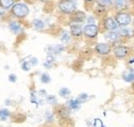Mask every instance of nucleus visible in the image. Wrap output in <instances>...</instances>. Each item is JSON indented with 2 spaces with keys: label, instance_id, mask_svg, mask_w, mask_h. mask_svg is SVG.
Here are the masks:
<instances>
[{
  "label": "nucleus",
  "instance_id": "obj_1",
  "mask_svg": "<svg viewBox=\"0 0 134 127\" xmlns=\"http://www.w3.org/2000/svg\"><path fill=\"white\" fill-rule=\"evenodd\" d=\"M30 14V8L27 3L23 1H18L16 4L9 9L8 16L18 21H24Z\"/></svg>",
  "mask_w": 134,
  "mask_h": 127
},
{
  "label": "nucleus",
  "instance_id": "obj_2",
  "mask_svg": "<svg viewBox=\"0 0 134 127\" xmlns=\"http://www.w3.org/2000/svg\"><path fill=\"white\" fill-rule=\"evenodd\" d=\"M111 53L114 55V57L118 60H124L126 58H128L131 55V48L123 45V44H119L113 47Z\"/></svg>",
  "mask_w": 134,
  "mask_h": 127
},
{
  "label": "nucleus",
  "instance_id": "obj_3",
  "mask_svg": "<svg viewBox=\"0 0 134 127\" xmlns=\"http://www.w3.org/2000/svg\"><path fill=\"white\" fill-rule=\"evenodd\" d=\"M58 9L63 15L71 16L74 12L77 10V6H76V3L74 1L59 0V2H58Z\"/></svg>",
  "mask_w": 134,
  "mask_h": 127
},
{
  "label": "nucleus",
  "instance_id": "obj_4",
  "mask_svg": "<svg viewBox=\"0 0 134 127\" xmlns=\"http://www.w3.org/2000/svg\"><path fill=\"white\" fill-rule=\"evenodd\" d=\"M100 32V27L97 24H86L83 26V36L88 40L96 39Z\"/></svg>",
  "mask_w": 134,
  "mask_h": 127
},
{
  "label": "nucleus",
  "instance_id": "obj_5",
  "mask_svg": "<svg viewBox=\"0 0 134 127\" xmlns=\"http://www.w3.org/2000/svg\"><path fill=\"white\" fill-rule=\"evenodd\" d=\"M114 19L117 22L119 27H127L132 22V17H131V15L129 13H127L126 10L116 12L115 15H114Z\"/></svg>",
  "mask_w": 134,
  "mask_h": 127
},
{
  "label": "nucleus",
  "instance_id": "obj_6",
  "mask_svg": "<svg viewBox=\"0 0 134 127\" xmlns=\"http://www.w3.org/2000/svg\"><path fill=\"white\" fill-rule=\"evenodd\" d=\"M101 27L103 28L104 32H113V31H118V29L120 28L117 22L115 21L114 17L111 16H105L102 18L101 20Z\"/></svg>",
  "mask_w": 134,
  "mask_h": 127
},
{
  "label": "nucleus",
  "instance_id": "obj_7",
  "mask_svg": "<svg viewBox=\"0 0 134 127\" xmlns=\"http://www.w3.org/2000/svg\"><path fill=\"white\" fill-rule=\"evenodd\" d=\"M22 21H18L15 19H9L7 22V28L8 30L15 35H21L24 32V26L21 23Z\"/></svg>",
  "mask_w": 134,
  "mask_h": 127
},
{
  "label": "nucleus",
  "instance_id": "obj_8",
  "mask_svg": "<svg viewBox=\"0 0 134 127\" xmlns=\"http://www.w3.org/2000/svg\"><path fill=\"white\" fill-rule=\"evenodd\" d=\"M113 47L107 43H98L94 47V52L99 56H109L111 54Z\"/></svg>",
  "mask_w": 134,
  "mask_h": 127
},
{
  "label": "nucleus",
  "instance_id": "obj_9",
  "mask_svg": "<svg viewBox=\"0 0 134 127\" xmlns=\"http://www.w3.org/2000/svg\"><path fill=\"white\" fill-rule=\"evenodd\" d=\"M104 38L105 40H107V44H109L111 47L122 44L123 38L121 37V35L119 34L118 31H113V32H104Z\"/></svg>",
  "mask_w": 134,
  "mask_h": 127
},
{
  "label": "nucleus",
  "instance_id": "obj_10",
  "mask_svg": "<svg viewBox=\"0 0 134 127\" xmlns=\"http://www.w3.org/2000/svg\"><path fill=\"white\" fill-rule=\"evenodd\" d=\"M87 19V15L85 14V12L82 10H76L74 12L71 16H69V22L70 24H83Z\"/></svg>",
  "mask_w": 134,
  "mask_h": 127
},
{
  "label": "nucleus",
  "instance_id": "obj_11",
  "mask_svg": "<svg viewBox=\"0 0 134 127\" xmlns=\"http://www.w3.org/2000/svg\"><path fill=\"white\" fill-rule=\"evenodd\" d=\"M69 33L72 38H81L83 36V26L81 24H69Z\"/></svg>",
  "mask_w": 134,
  "mask_h": 127
},
{
  "label": "nucleus",
  "instance_id": "obj_12",
  "mask_svg": "<svg viewBox=\"0 0 134 127\" xmlns=\"http://www.w3.org/2000/svg\"><path fill=\"white\" fill-rule=\"evenodd\" d=\"M70 112L71 111H69L67 109L66 107H65V104L64 105H59L57 108V110H56V115L61 120H67L70 117Z\"/></svg>",
  "mask_w": 134,
  "mask_h": 127
},
{
  "label": "nucleus",
  "instance_id": "obj_13",
  "mask_svg": "<svg viewBox=\"0 0 134 127\" xmlns=\"http://www.w3.org/2000/svg\"><path fill=\"white\" fill-rule=\"evenodd\" d=\"M65 107L69 111H79L82 107V103L76 98H68L65 103Z\"/></svg>",
  "mask_w": 134,
  "mask_h": 127
},
{
  "label": "nucleus",
  "instance_id": "obj_14",
  "mask_svg": "<svg viewBox=\"0 0 134 127\" xmlns=\"http://www.w3.org/2000/svg\"><path fill=\"white\" fill-rule=\"evenodd\" d=\"M65 50L63 45H53V46H49L47 48L48 51V55H52V56H56L60 53H62Z\"/></svg>",
  "mask_w": 134,
  "mask_h": 127
},
{
  "label": "nucleus",
  "instance_id": "obj_15",
  "mask_svg": "<svg viewBox=\"0 0 134 127\" xmlns=\"http://www.w3.org/2000/svg\"><path fill=\"white\" fill-rule=\"evenodd\" d=\"M122 78L125 82L127 83H133L134 82V70L132 68H127L126 70H124Z\"/></svg>",
  "mask_w": 134,
  "mask_h": 127
},
{
  "label": "nucleus",
  "instance_id": "obj_16",
  "mask_svg": "<svg viewBox=\"0 0 134 127\" xmlns=\"http://www.w3.org/2000/svg\"><path fill=\"white\" fill-rule=\"evenodd\" d=\"M31 26L34 30H37V31H42L46 28V24L41 19H34L31 22Z\"/></svg>",
  "mask_w": 134,
  "mask_h": 127
},
{
  "label": "nucleus",
  "instance_id": "obj_17",
  "mask_svg": "<svg viewBox=\"0 0 134 127\" xmlns=\"http://www.w3.org/2000/svg\"><path fill=\"white\" fill-rule=\"evenodd\" d=\"M113 6L117 12L125 10L128 6V0H115V2H113Z\"/></svg>",
  "mask_w": 134,
  "mask_h": 127
},
{
  "label": "nucleus",
  "instance_id": "obj_18",
  "mask_svg": "<svg viewBox=\"0 0 134 127\" xmlns=\"http://www.w3.org/2000/svg\"><path fill=\"white\" fill-rule=\"evenodd\" d=\"M16 2H18V0H0V8L9 10L16 4Z\"/></svg>",
  "mask_w": 134,
  "mask_h": 127
},
{
  "label": "nucleus",
  "instance_id": "obj_19",
  "mask_svg": "<svg viewBox=\"0 0 134 127\" xmlns=\"http://www.w3.org/2000/svg\"><path fill=\"white\" fill-rule=\"evenodd\" d=\"M12 112L8 109L4 108V109H0V121L1 122H6L7 120H9L12 118Z\"/></svg>",
  "mask_w": 134,
  "mask_h": 127
},
{
  "label": "nucleus",
  "instance_id": "obj_20",
  "mask_svg": "<svg viewBox=\"0 0 134 127\" xmlns=\"http://www.w3.org/2000/svg\"><path fill=\"white\" fill-rule=\"evenodd\" d=\"M118 32H119V34L121 35V37L124 39V38H130V37H132V35H133V32L131 31L130 29H128V28H126V27H121V28H119L118 29Z\"/></svg>",
  "mask_w": 134,
  "mask_h": 127
},
{
  "label": "nucleus",
  "instance_id": "obj_21",
  "mask_svg": "<svg viewBox=\"0 0 134 127\" xmlns=\"http://www.w3.org/2000/svg\"><path fill=\"white\" fill-rule=\"evenodd\" d=\"M97 6L103 8H109L113 6V0H95Z\"/></svg>",
  "mask_w": 134,
  "mask_h": 127
},
{
  "label": "nucleus",
  "instance_id": "obj_22",
  "mask_svg": "<svg viewBox=\"0 0 134 127\" xmlns=\"http://www.w3.org/2000/svg\"><path fill=\"white\" fill-rule=\"evenodd\" d=\"M71 35H70V33L69 31H65V30H63L62 33L60 34V39H61V41L63 43V44H68L70 40H71Z\"/></svg>",
  "mask_w": 134,
  "mask_h": 127
},
{
  "label": "nucleus",
  "instance_id": "obj_23",
  "mask_svg": "<svg viewBox=\"0 0 134 127\" xmlns=\"http://www.w3.org/2000/svg\"><path fill=\"white\" fill-rule=\"evenodd\" d=\"M44 120L48 125H52L55 122V115L52 112H46L44 113Z\"/></svg>",
  "mask_w": 134,
  "mask_h": 127
},
{
  "label": "nucleus",
  "instance_id": "obj_24",
  "mask_svg": "<svg viewBox=\"0 0 134 127\" xmlns=\"http://www.w3.org/2000/svg\"><path fill=\"white\" fill-rule=\"evenodd\" d=\"M54 64H55V56L48 55L46 61L43 62V66H44L46 68H52Z\"/></svg>",
  "mask_w": 134,
  "mask_h": 127
},
{
  "label": "nucleus",
  "instance_id": "obj_25",
  "mask_svg": "<svg viewBox=\"0 0 134 127\" xmlns=\"http://www.w3.org/2000/svg\"><path fill=\"white\" fill-rule=\"evenodd\" d=\"M59 95L61 96L62 98H65V99H68L70 95H71V91L66 88V87H63V88H61L60 90H59V93H58Z\"/></svg>",
  "mask_w": 134,
  "mask_h": 127
},
{
  "label": "nucleus",
  "instance_id": "obj_26",
  "mask_svg": "<svg viewBox=\"0 0 134 127\" xmlns=\"http://www.w3.org/2000/svg\"><path fill=\"white\" fill-rule=\"evenodd\" d=\"M21 67H22V69H23L24 71H30L31 68H32L31 64L29 63V61L27 60V58H25V59H23V60L21 61Z\"/></svg>",
  "mask_w": 134,
  "mask_h": 127
},
{
  "label": "nucleus",
  "instance_id": "obj_27",
  "mask_svg": "<svg viewBox=\"0 0 134 127\" xmlns=\"http://www.w3.org/2000/svg\"><path fill=\"white\" fill-rule=\"evenodd\" d=\"M46 101H47L49 104L56 105V104H57V102H58V99H57V96H56V95L50 94V95L46 96Z\"/></svg>",
  "mask_w": 134,
  "mask_h": 127
},
{
  "label": "nucleus",
  "instance_id": "obj_28",
  "mask_svg": "<svg viewBox=\"0 0 134 127\" xmlns=\"http://www.w3.org/2000/svg\"><path fill=\"white\" fill-rule=\"evenodd\" d=\"M39 79H40V82H41L42 84H46V85H47V84H50L51 81H52V80H51L50 75H49V73H47V72L41 73Z\"/></svg>",
  "mask_w": 134,
  "mask_h": 127
},
{
  "label": "nucleus",
  "instance_id": "obj_29",
  "mask_svg": "<svg viewBox=\"0 0 134 127\" xmlns=\"http://www.w3.org/2000/svg\"><path fill=\"white\" fill-rule=\"evenodd\" d=\"M89 98H90V97H89V95H88L87 93H81L80 95L76 97V99H77V100H79V101H80L82 104H83L84 102H86V101H87Z\"/></svg>",
  "mask_w": 134,
  "mask_h": 127
},
{
  "label": "nucleus",
  "instance_id": "obj_30",
  "mask_svg": "<svg viewBox=\"0 0 134 127\" xmlns=\"http://www.w3.org/2000/svg\"><path fill=\"white\" fill-rule=\"evenodd\" d=\"M26 58H27V60L29 61V63L31 64L32 67L36 66V65L38 64V59H37L36 57H34V56H28V57H26Z\"/></svg>",
  "mask_w": 134,
  "mask_h": 127
},
{
  "label": "nucleus",
  "instance_id": "obj_31",
  "mask_svg": "<svg viewBox=\"0 0 134 127\" xmlns=\"http://www.w3.org/2000/svg\"><path fill=\"white\" fill-rule=\"evenodd\" d=\"M92 127H105V126H104L103 122L101 121L100 119H95L93 121V123H92Z\"/></svg>",
  "mask_w": 134,
  "mask_h": 127
},
{
  "label": "nucleus",
  "instance_id": "obj_32",
  "mask_svg": "<svg viewBox=\"0 0 134 127\" xmlns=\"http://www.w3.org/2000/svg\"><path fill=\"white\" fill-rule=\"evenodd\" d=\"M87 24H96V18L94 16H89L86 19Z\"/></svg>",
  "mask_w": 134,
  "mask_h": 127
},
{
  "label": "nucleus",
  "instance_id": "obj_33",
  "mask_svg": "<svg viewBox=\"0 0 134 127\" xmlns=\"http://www.w3.org/2000/svg\"><path fill=\"white\" fill-rule=\"evenodd\" d=\"M8 81H9L10 83L15 84V83H16V82L18 81L17 75H15V73H10V75L8 76Z\"/></svg>",
  "mask_w": 134,
  "mask_h": 127
},
{
  "label": "nucleus",
  "instance_id": "obj_34",
  "mask_svg": "<svg viewBox=\"0 0 134 127\" xmlns=\"http://www.w3.org/2000/svg\"><path fill=\"white\" fill-rule=\"evenodd\" d=\"M8 13L6 12V10H4V9H2V8H0V18H3V17H5L7 15Z\"/></svg>",
  "mask_w": 134,
  "mask_h": 127
},
{
  "label": "nucleus",
  "instance_id": "obj_35",
  "mask_svg": "<svg viewBox=\"0 0 134 127\" xmlns=\"http://www.w3.org/2000/svg\"><path fill=\"white\" fill-rule=\"evenodd\" d=\"M4 104H5V105H10V104H12V99H9V98L5 99V101H4Z\"/></svg>",
  "mask_w": 134,
  "mask_h": 127
},
{
  "label": "nucleus",
  "instance_id": "obj_36",
  "mask_svg": "<svg viewBox=\"0 0 134 127\" xmlns=\"http://www.w3.org/2000/svg\"><path fill=\"white\" fill-rule=\"evenodd\" d=\"M37 1H40V2H44L46 3V2H50L51 0H37Z\"/></svg>",
  "mask_w": 134,
  "mask_h": 127
},
{
  "label": "nucleus",
  "instance_id": "obj_37",
  "mask_svg": "<svg viewBox=\"0 0 134 127\" xmlns=\"http://www.w3.org/2000/svg\"><path fill=\"white\" fill-rule=\"evenodd\" d=\"M85 2H88V3H89V2H94V1H95V0H84Z\"/></svg>",
  "mask_w": 134,
  "mask_h": 127
},
{
  "label": "nucleus",
  "instance_id": "obj_38",
  "mask_svg": "<svg viewBox=\"0 0 134 127\" xmlns=\"http://www.w3.org/2000/svg\"><path fill=\"white\" fill-rule=\"evenodd\" d=\"M4 68L7 70V69H9V66H8V65H5V66H4Z\"/></svg>",
  "mask_w": 134,
  "mask_h": 127
},
{
  "label": "nucleus",
  "instance_id": "obj_39",
  "mask_svg": "<svg viewBox=\"0 0 134 127\" xmlns=\"http://www.w3.org/2000/svg\"><path fill=\"white\" fill-rule=\"evenodd\" d=\"M131 23H132V27H133V30H134V18L132 19V22Z\"/></svg>",
  "mask_w": 134,
  "mask_h": 127
},
{
  "label": "nucleus",
  "instance_id": "obj_40",
  "mask_svg": "<svg viewBox=\"0 0 134 127\" xmlns=\"http://www.w3.org/2000/svg\"><path fill=\"white\" fill-rule=\"evenodd\" d=\"M44 127H53L52 125H47V126H44Z\"/></svg>",
  "mask_w": 134,
  "mask_h": 127
},
{
  "label": "nucleus",
  "instance_id": "obj_41",
  "mask_svg": "<svg viewBox=\"0 0 134 127\" xmlns=\"http://www.w3.org/2000/svg\"><path fill=\"white\" fill-rule=\"evenodd\" d=\"M132 87H133V90H134V82H133V86H132Z\"/></svg>",
  "mask_w": 134,
  "mask_h": 127
},
{
  "label": "nucleus",
  "instance_id": "obj_42",
  "mask_svg": "<svg viewBox=\"0 0 134 127\" xmlns=\"http://www.w3.org/2000/svg\"><path fill=\"white\" fill-rule=\"evenodd\" d=\"M68 1H73V0H68Z\"/></svg>",
  "mask_w": 134,
  "mask_h": 127
}]
</instances>
